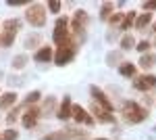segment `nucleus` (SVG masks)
I'll return each instance as SVG.
<instances>
[{
	"label": "nucleus",
	"mask_w": 156,
	"mask_h": 140,
	"mask_svg": "<svg viewBox=\"0 0 156 140\" xmlns=\"http://www.w3.org/2000/svg\"><path fill=\"white\" fill-rule=\"evenodd\" d=\"M123 17H125V15H121V13H115V15L110 17V23H112V25H117V23H123Z\"/></svg>",
	"instance_id": "nucleus-26"
},
{
	"label": "nucleus",
	"mask_w": 156,
	"mask_h": 140,
	"mask_svg": "<svg viewBox=\"0 0 156 140\" xmlns=\"http://www.w3.org/2000/svg\"><path fill=\"white\" fill-rule=\"evenodd\" d=\"M98 140H106V138H98Z\"/></svg>",
	"instance_id": "nucleus-30"
},
{
	"label": "nucleus",
	"mask_w": 156,
	"mask_h": 140,
	"mask_svg": "<svg viewBox=\"0 0 156 140\" xmlns=\"http://www.w3.org/2000/svg\"><path fill=\"white\" fill-rule=\"evenodd\" d=\"M4 34H2V38H0V44L2 46H11L12 42H15V34H17V29H19V21H15V19H9V21H4Z\"/></svg>",
	"instance_id": "nucleus-5"
},
{
	"label": "nucleus",
	"mask_w": 156,
	"mask_h": 140,
	"mask_svg": "<svg viewBox=\"0 0 156 140\" xmlns=\"http://www.w3.org/2000/svg\"><path fill=\"white\" fill-rule=\"evenodd\" d=\"M48 9L52 13H58L60 11V2H48Z\"/></svg>",
	"instance_id": "nucleus-28"
},
{
	"label": "nucleus",
	"mask_w": 156,
	"mask_h": 140,
	"mask_svg": "<svg viewBox=\"0 0 156 140\" xmlns=\"http://www.w3.org/2000/svg\"><path fill=\"white\" fill-rule=\"evenodd\" d=\"M135 17H137V15H135L133 11H129L125 17H123V23H121V27H123V29H127L129 25H133V23H135Z\"/></svg>",
	"instance_id": "nucleus-19"
},
{
	"label": "nucleus",
	"mask_w": 156,
	"mask_h": 140,
	"mask_svg": "<svg viewBox=\"0 0 156 140\" xmlns=\"http://www.w3.org/2000/svg\"><path fill=\"white\" fill-rule=\"evenodd\" d=\"M137 50H140V52H142V55H148V50H150V42H140V44H137Z\"/></svg>",
	"instance_id": "nucleus-25"
},
{
	"label": "nucleus",
	"mask_w": 156,
	"mask_h": 140,
	"mask_svg": "<svg viewBox=\"0 0 156 140\" xmlns=\"http://www.w3.org/2000/svg\"><path fill=\"white\" fill-rule=\"evenodd\" d=\"M87 13L85 11H75V15H73V21H71V27H73V34L77 36H83L85 34V25H87Z\"/></svg>",
	"instance_id": "nucleus-7"
},
{
	"label": "nucleus",
	"mask_w": 156,
	"mask_h": 140,
	"mask_svg": "<svg viewBox=\"0 0 156 140\" xmlns=\"http://www.w3.org/2000/svg\"><path fill=\"white\" fill-rule=\"evenodd\" d=\"M121 111H123V117H125L127 123H140V121H144L148 117V111L142 109L135 100H125V105H123Z\"/></svg>",
	"instance_id": "nucleus-1"
},
{
	"label": "nucleus",
	"mask_w": 156,
	"mask_h": 140,
	"mask_svg": "<svg viewBox=\"0 0 156 140\" xmlns=\"http://www.w3.org/2000/svg\"><path fill=\"white\" fill-rule=\"evenodd\" d=\"M133 44H135V42H133V38H131V36H125V38L121 40V50H129V48H131Z\"/></svg>",
	"instance_id": "nucleus-22"
},
{
	"label": "nucleus",
	"mask_w": 156,
	"mask_h": 140,
	"mask_svg": "<svg viewBox=\"0 0 156 140\" xmlns=\"http://www.w3.org/2000/svg\"><path fill=\"white\" fill-rule=\"evenodd\" d=\"M50 59H52V48H50V46L37 48V52H36V61H37V63H48Z\"/></svg>",
	"instance_id": "nucleus-14"
},
{
	"label": "nucleus",
	"mask_w": 156,
	"mask_h": 140,
	"mask_svg": "<svg viewBox=\"0 0 156 140\" xmlns=\"http://www.w3.org/2000/svg\"><path fill=\"white\" fill-rule=\"evenodd\" d=\"M94 117H98V121H102V123H115V117L108 111H102L96 103H94Z\"/></svg>",
	"instance_id": "nucleus-13"
},
{
	"label": "nucleus",
	"mask_w": 156,
	"mask_h": 140,
	"mask_svg": "<svg viewBox=\"0 0 156 140\" xmlns=\"http://www.w3.org/2000/svg\"><path fill=\"white\" fill-rule=\"evenodd\" d=\"M0 140H2V138H0Z\"/></svg>",
	"instance_id": "nucleus-32"
},
{
	"label": "nucleus",
	"mask_w": 156,
	"mask_h": 140,
	"mask_svg": "<svg viewBox=\"0 0 156 140\" xmlns=\"http://www.w3.org/2000/svg\"><path fill=\"white\" fill-rule=\"evenodd\" d=\"M119 73L125 75V78H133V75H135V65H131V63H121Z\"/></svg>",
	"instance_id": "nucleus-17"
},
{
	"label": "nucleus",
	"mask_w": 156,
	"mask_h": 140,
	"mask_svg": "<svg viewBox=\"0 0 156 140\" xmlns=\"http://www.w3.org/2000/svg\"><path fill=\"white\" fill-rule=\"evenodd\" d=\"M15 100H17V94L15 92H6L0 96V109H9V107L15 105Z\"/></svg>",
	"instance_id": "nucleus-15"
},
{
	"label": "nucleus",
	"mask_w": 156,
	"mask_h": 140,
	"mask_svg": "<svg viewBox=\"0 0 156 140\" xmlns=\"http://www.w3.org/2000/svg\"><path fill=\"white\" fill-rule=\"evenodd\" d=\"M40 98H42V94L37 92V90H34L31 94H27V98H25V100H27V105H36Z\"/></svg>",
	"instance_id": "nucleus-23"
},
{
	"label": "nucleus",
	"mask_w": 156,
	"mask_h": 140,
	"mask_svg": "<svg viewBox=\"0 0 156 140\" xmlns=\"http://www.w3.org/2000/svg\"><path fill=\"white\" fill-rule=\"evenodd\" d=\"M140 65H142L144 69H148V67H154V65H156V55H154V52L142 55V59H140Z\"/></svg>",
	"instance_id": "nucleus-16"
},
{
	"label": "nucleus",
	"mask_w": 156,
	"mask_h": 140,
	"mask_svg": "<svg viewBox=\"0 0 156 140\" xmlns=\"http://www.w3.org/2000/svg\"><path fill=\"white\" fill-rule=\"evenodd\" d=\"M87 138V132H81V130H65V132H52L48 136L40 140H85Z\"/></svg>",
	"instance_id": "nucleus-3"
},
{
	"label": "nucleus",
	"mask_w": 156,
	"mask_h": 140,
	"mask_svg": "<svg viewBox=\"0 0 156 140\" xmlns=\"http://www.w3.org/2000/svg\"><path fill=\"white\" fill-rule=\"evenodd\" d=\"M19 138V134L15 132V130H6L4 134H2V140H17Z\"/></svg>",
	"instance_id": "nucleus-24"
},
{
	"label": "nucleus",
	"mask_w": 156,
	"mask_h": 140,
	"mask_svg": "<svg viewBox=\"0 0 156 140\" xmlns=\"http://www.w3.org/2000/svg\"><path fill=\"white\" fill-rule=\"evenodd\" d=\"M52 38H54V42H56L58 46H62V44L69 42V29H67V19H65V17H60L58 21H56Z\"/></svg>",
	"instance_id": "nucleus-6"
},
{
	"label": "nucleus",
	"mask_w": 156,
	"mask_h": 140,
	"mask_svg": "<svg viewBox=\"0 0 156 140\" xmlns=\"http://www.w3.org/2000/svg\"><path fill=\"white\" fill-rule=\"evenodd\" d=\"M154 86H156V75H140V78L133 80V88L135 90H142V92L152 90Z\"/></svg>",
	"instance_id": "nucleus-9"
},
{
	"label": "nucleus",
	"mask_w": 156,
	"mask_h": 140,
	"mask_svg": "<svg viewBox=\"0 0 156 140\" xmlns=\"http://www.w3.org/2000/svg\"><path fill=\"white\" fill-rule=\"evenodd\" d=\"M144 11H156V0H152V2H144Z\"/></svg>",
	"instance_id": "nucleus-27"
},
{
	"label": "nucleus",
	"mask_w": 156,
	"mask_h": 140,
	"mask_svg": "<svg viewBox=\"0 0 156 140\" xmlns=\"http://www.w3.org/2000/svg\"><path fill=\"white\" fill-rule=\"evenodd\" d=\"M25 19L34 27H42L46 25V6L44 4H29L25 11Z\"/></svg>",
	"instance_id": "nucleus-2"
},
{
	"label": "nucleus",
	"mask_w": 156,
	"mask_h": 140,
	"mask_svg": "<svg viewBox=\"0 0 156 140\" xmlns=\"http://www.w3.org/2000/svg\"><path fill=\"white\" fill-rule=\"evenodd\" d=\"M37 117H40V109H37V107H29V111L23 113L21 121H23L25 128H34V126L37 123Z\"/></svg>",
	"instance_id": "nucleus-11"
},
{
	"label": "nucleus",
	"mask_w": 156,
	"mask_h": 140,
	"mask_svg": "<svg viewBox=\"0 0 156 140\" xmlns=\"http://www.w3.org/2000/svg\"><path fill=\"white\" fill-rule=\"evenodd\" d=\"M73 117V105H71V98L69 96H65L62 98V103L58 107V119L60 121H67V119H71Z\"/></svg>",
	"instance_id": "nucleus-12"
},
{
	"label": "nucleus",
	"mask_w": 156,
	"mask_h": 140,
	"mask_svg": "<svg viewBox=\"0 0 156 140\" xmlns=\"http://www.w3.org/2000/svg\"><path fill=\"white\" fill-rule=\"evenodd\" d=\"M73 119H75V121H79V123H85V126H94V119H92V115L85 111L83 107H79V105L73 107Z\"/></svg>",
	"instance_id": "nucleus-10"
},
{
	"label": "nucleus",
	"mask_w": 156,
	"mask_h": 140,
	"mask_svg": "<svg viewBox=\"0 0 156 140\" xmlns=\"http://www.w3.org/2000/svg\"><path fill=\"white\" fill-rule=\"evenodd\" d=\"M40 42V36H36V38H31V40H27V48H34Z\"/></svg>",
	"instance_id": "nucleus-29"
},
{
	"label": "nucleus",
	"mask_w": 156,
	"mask_h": 140,
	"mask_svg": "<svg viewBox=\"0 0 156 140\" xmlns=\"http://www.w3.org/2000/svg\"><path fill=\"white\" fill-rule=\"evenodd\" d=\"M25 63H27V55H19V57L12 59V67H15V69H23Z\"/></svg>",
	"instance_id": "nucleus-21"
},
{
	"label": "nucleus",
	"mask_w": 156,
	"mask_h": 140,
	"mask_svg": "<svg viewBox=\"0 0 156 140\" xmlns=\"http://www.w3.org/2000/svg\"><path fill=\"white\" fill-rule=\"evenodd\" d=\"M73 57H75V44L69 40L67 44L58 46L56 55H54V63H56V65H67V63H69Z\"/></svg>",
	"instance_id": "nucleus-4"
},
{
	"label": "nucleus",
	"mask_w": 156,
	"mask_h": 140,
	"mask_svg": "<svg viewBox=\"0 0 156 140\" xmlns=\"http://www.w3.org/2000/svg\"><path fill=\"white\" fill-rule=\"evenodd\" d=\"M110 13H112V4H110V2H106V4H102V11H100V19H102V21H106V19H110V17H112Z\"/></svg>",
	"instance_id": "nucleus-20"
},
{
	"label": "nucleus",
	"mask_w": 156,
	"mask_h": 140,
	"mask_svg": "<svg viewBox=\"0 0 156 140\" xmlns=\"http://www.w3.org/2000/svg\"><path fill=\"white\" fill-rule=\"evenodd\" d=\"M90 92H92V96H94V103H96L98 107H102V109H104V111H108V113L112 111V103L108 100V96H106L104 92H102L100 88L92 86V88H90Z\"/></svg>",
	"instance_id": "nucleus-8"
},
{
	"label": "nucleus",
	"mask_w": 156,
	"mask_h": 140,
	"mask_svg": "<svg viewBox=\"0 0 156 140\" xmlns=\"http://www.w3.org/2000/svg\"><path fill=\"white\" fill-rule=\"evenodd\" d=\"M154 32H156V23H154Z\"/></svg>",
	"instance_id": "nucleus-31"
},
{
	"label": "nucleus",
	"mask_w": 156,
	"mask_h": 140,
	"mask_svg": "<svg viewBox=\"0 0 156 140\" xmlns=\"http://www.w3.org/2000/svg\"><path fill=\"white\" fill-rule=\"evenodd\" d=\"M150 19H152V15H150V13H144L142 17L135 19V27H137V29H144L146 25H150Z\"/></svg>",
	"instance_id": "nucleus-18"
}]
</instances>
